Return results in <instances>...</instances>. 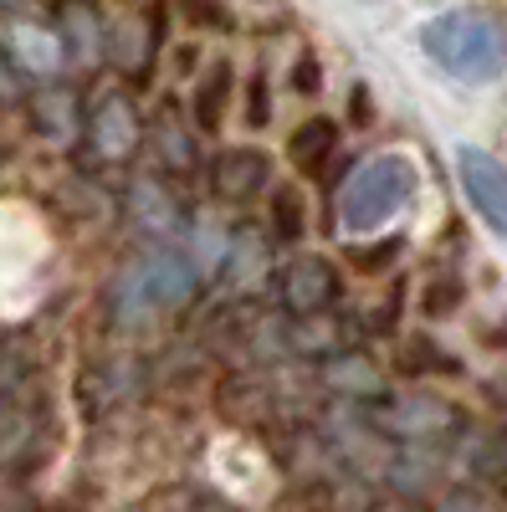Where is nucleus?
<instances>
[{
    "mask_svg": "<svg viewBox=\"0 0 507 512\" xmlns=\"http://www.w3.org/2000/svg\"><path fill=\"white\" fill-rule=\"evenodd\" d=\"M303 236H308V216H303L298 190H277V195H272V241L298 246Z\"/></svg>",
    "mask_w": 507,
    "mask_h": 512,
    "instance_id": "nucleus-11",
    "label": "nucleus"
},
{
    "mask_svg": "<svg viewBox=\"0 0 507 512\" xmlns=\"http://www.w3.org/2000/svg\"><path fill=\"white\" fill-rule=\"evenodd\" d=\"M82 144L98 164H129L144 144V118L123 88H98L82 108Z\"/></svg>",
    "mask_w": 507,
    "mask_h": 512,
    "instance_id": "nucleus-4",
    "label": "nucleus"
},
{
    "mask_svg": "<svg viewBox=\"0 0 507 512\" xmlns=\"http://www.w3.org/2000/svg\"><path fill=\"white\" fill-rule=\"evenodd\" d=\"M420 52L456 82H492L507 67V31L487 11H441L420 26Z\"/></svg>",
    "mask_w": 507,
    "mask_h": 512,
    "instance_id": "nucleus-1",
    "label": "nucleus"
},
{
    "mask_svg": "<svg viewBox=\"0 0 507 512\" xmlns=\"http://www.w3.org/2000/svg\"><path fill=\"white\" fill-rule=\"evenodd\" d=\"M415 190H420V175L405 154H374L369 164L354 169L344 195H338V221H344L349 236H369L379 226H390Z\"/></svg>",
    "mask_w": 507,
    "mask_h": 512,
    "instance_id": "nucleus-2",
    "label": "nucleus"
},
{
    "mask_svg": "<svg viewBox=\"0 0 507 512\" xmlns=\"http://www.w3.org/2000/svg\"><path fill=\"white\" fill-rule=\"evenodd\" d=\"M195 297V267L175 246H149L118 277V313L123 323H149L154 313H175Z\"/></svg>",
    "mask_w": 507,
    "mask_h": 512,
    "instance_id": "nucleus-3",
    "label": "nucleus"
},
{
    "mask_svg": "<svg viewBox=\"0 0 507 512\" xmlns=\"http://www.w3.org/2000/svg\"><path fill=\"white\" fill-rule=\"evenodd\" d=\"M21 93H26V72L16 67L6 41H0V103H21Z\"/></svg>",
    "mask_w": 507,
    "mask_h": 512,
    "instance_id": "nucleus-15",
    "label": "nucleus"
},
{
    "mask_svg": "<svg viewBox=\"0 0 507 512\" xmlns=\"http://www.w3.org/2000/svg\"><path fill=\"white\" fill-rule=\"evenodd\" d=\"M246 123H267L272 118V88H267V72H251V82H246V113H241Z\"/></svg>",
    "mask_w": 507,
    "mask_h": 512,
    "instance_id": "nucleus-14",
    "label": "nucleus"
},
{
    "mask_svg": "<svg viewBox=\"0 0 507 512\" xmlns=\"http://www.w3.org/2000/svg\"><path fill=\"white\" fill-rule=\"evenodd\" d=\"M149 144H154V154H159V169L164 175H195V123H185L175 108H164L159 118H154V128H149Z\"/></svg>",
    "mask_w": 507,
    "mask_h": 512,
    "instance_id": "nucleus-8",
    "label": "nucleus"
},
{
    "mask_svg": "<svg viewBox=\"0 0 507 512\" xmlns=\"http://www.w3.org/2000/svg\"><path fill=\"white\" fill-rule=\"evenodd\" d=\"M395 256H400V241H385L379 251H354V262L359 267H385V262H395Z\"/></svg>",
    "mask_w": 507,
    "mask_h": 512,
    "instance_id": "nucleus-16",
    "label": "nucleus"
},
{
    "mask_svg": "<svg viewBox=\"0 0 507 512\" xmlns=\"http://www.w3.org/2000/svg\"><path fill=\"white\" fill-rule=\"evenodd\" d=\"M226 98H231V67L226 62H216L210 67V77L195 88V128H216L221 123V113H226Z\"/></svg>",
    "mask_w": 507,
    "mask_h": 512,
    "instance_id": "nucleus-10",
    "label": "nucleus"
},
{
    "mask_svg": "<svg viewBox=\"0 0 507 512\" xmlns=\"http://www.w3.org/2000/svg\"><path fill=\"white\" fill-rule=\"evenodd\" d=\"M41 103H52V118L41 113V118H36V128H41L47 139L67 144V139L77 134V128H82V118H77V93H72V88H52V93L41 98Z\"/></svg>",
    "mask_w": 507,
    "mask_h": 512,
    "instance_id": "nucleus-12",
    "label": "nucleus"
},
{
    "mask_svg": "<svg viewBox=\"0 0 507 512\" xmlns=\"http://www.w3.org/2000/svg\"><path fill=\"white\" fill-rule=\"evenodd\" d=\"M272 185V154L257 149V144H236V149H221L216 169H210V190L226 205H246L257 200L262 190Z\"/></svg>",
    "mask_w": 507,
    "mask_h": 512,
    "instance_id": "nucleus-7",
    "label": "nucleus"
},
{
    "mask_svg": "<svg viewBox=\"0 0 507 512\" xmlns=\"http://www.w3.org/2000/svg\"><path fill=\"white\" fill-rule=\"evenodd\" d=\"M456 180H461V190H467L477 216L507 241V164L492 159L477 144H461L456 149Z\"/></svg>",
    "mask_w": 507,
    "mask_h": 512,
    "instance_id": "nucleus-5",
    "label": "nucleus"
},
{
    "mask_svg": "<svg viewBox=\"0 0 507 512\" xmlns=\"http://www.w3.org/2000/svg\"><path fill=\"white\" fill-rule=\"evenodd\" d=\"M456 303H461V282H456V277H436V282L426 287V297H420L426 318H446Z\"/></svg>",
    "mask_w": 507,
    "mask_h": 512,
    "instance_id": "nucleus-13",
    "label": "nucleus"
},
{
    "mask_svg": "<svg viewBox=\"0 0 507 512\" xmlns=\"http://www.w3.org/2000/svg\"><path fill=\"white\" fill-rule=\"evenodd\" d=\"M333 149H338V123H333V118H323V113L303 118V123L287 134V154L298 159L303 169H318Z\"/></svg>",
    "mask_w": 507,
    "mask_h": 512,
    "instance_id": "nucleus-9",
    "label": "nucleus"
},
{
    "mask_svg": "<svg viewBox=\"0 0 507 512\" xmlns=\"http://www.w3.org/2000/svg\"><path fill=\"white\" fill-rule=\"evenodd\" d=\"M277 297L292 318H323L338 303V272L328 256H292V262L277 272Z\"/></svg>",
    "mask_w": 507,
    "mask_h": 512,
    "instance_id": "nucleus-6",
    "label": "nucleus"
},
{
    "mask_svg": "<svg viewBox=\"0 0 507 512\" xmlns=\"http://www.w3.org/2000/svg\"><path fill=\"white\" fill-rule=\"evenodd\" d=\"M298 93H318V62L298 57Z\"/></svg>",
    "mask_w": 507,
    "mask_h": 512,
    "instance_id": "nucleus-17",
    "label": "nucleus"
}]
</instances>
